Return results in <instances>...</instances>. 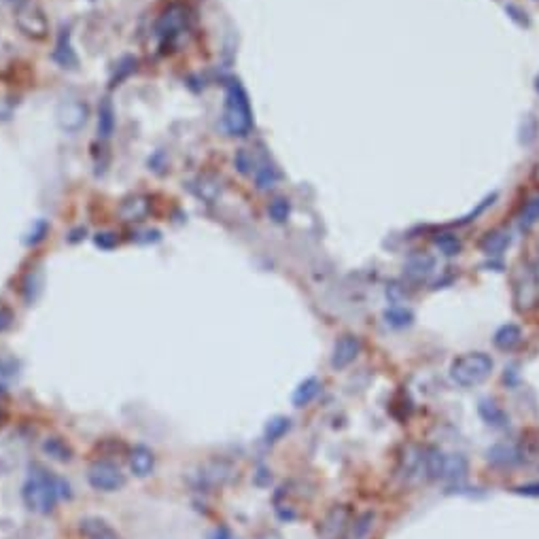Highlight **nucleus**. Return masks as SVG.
<instances>
[{
  "mask_svg": "<svg viewBox=\"0 0 539 539\" xmlns=\"http://www.w3.org/2000/svg\"><path fill=\"white\" fill-rule=\"evenodd\" d=\"M321 393V380L319 378H314V376H310V378H306L295 391H293V406L295 408H304V406H308L310 401H314V397H317Z\"/></svg>",
  "mask_w": 539,
  "mask_h": 539,
  "instance_id": "nucleus-15",
  "label": "nucleus"
},
{
  "mask_svg": "<svg viewBox=\"0 0 539 539\" xmlns=\"http://www.w3.org/2000/svg\"><path fill=\"white\" fill-rule=\"evenodd\" d=\"M399 476L412 480L425 476V451L419 446H406L399 457Z\"/></svg>",
  "mask_w": 539,
  "mask_h": 539,
  "instance_id": "nucleus-9",
  "label": "nucleus"
},
{
  "mask_svg": "<svg viewBox=\"0 0 539 539\" xmlns=\"http://www.w3.org/2000/svg\"><path fill=\"white\" fill-rule=\"evenodd\" d=\"M492 342H495V346L503 352H512L516 350L520 344H522V329L514 323H508V325H501L495 334V338H492Z\"/></svg>",
  "mask_w": 539,
  "mask_h": 539,
  "instance_id": "nucleus-14",
  "label": "nucleus"
},
{
  "mask_svg": "<svg viewBox=\"0 0 539 539\" xmlns=\"http://www.w3.org/2000/svg\"><path fill=\"white\" fill-rule=\"evenodd\" d=\"M11 312L7 310V308H0V331H5V329H9L11 327Z\"/></svg>",
  "mask_w": 539,
  "mask_h": 539,
  "instance_id": "nucleus-30",
  "label": "nucleus"
},
{
  "mask_svg": "<svg viewBox=\"0 0 539 539\" xmlns=\"http://www.w3.org/2000/svg\"><path fill=\"white\" fill-rule=\"evenodd\" d=\"M267 210H270V217H272L276 223H283L289 217V204H287V200H281V198L270 204Z\"/></svg>",
  "mask_w": 539,
  "mask_h": 539,
  "instance_id": "nucleus-28",
  "label": "nucleus"
},
{
  "mask_svg": "<svg viewBox=\"0 0 539 539\" xmlns=\"http://www.w3.org/2000/svg\"><path fill=\"white\" fill-rule=\"evenodd\" d=\"M79 531H81L83 539H121V535L107 520H102L98 516L83 518L79 522Z\"/></svg>",
  "mask_w": 539,
  "mask_h": 539,
  "instance_id": "nucleus-10",
  "label": "nucleus"
},
{
  "mask_svg": "<svg viewBox=\"0 0 539 539\" xmlns=\"http://www.w3.org/2000/svg\"><path fill=\"white\" fill-rule=\"evenodd\" d=\"M480 416L488 423V425H492V427H506V423H508V414L497 406V403H492V401H480Z\"/></svg>",
  "mask_w": 539,
  "mask_h": 539,
  "instance_id": "nucleus-18",
  "label": "nucleus"
},
{
  "mask_svg": "<svg viewBox=\"0 0 539 539\" xmlns=\"http://www.w3.org/2000/svg\"><path fill=\"white\" fill-rule=\"evenodd\" d=\"M42 451L47 453L52 459H56V461H62V463H66V461H70V459H72V451H70V446H68L66 442H62L60 437H49L47 442L42 444Z\"/></svg>",
  "mask_w": 539,
  "mask_h": 539,
  "instance_id": "nucleus-19",
  "label": "nucleus"
},
{
  "mask_svg": "<svg viewBox=\"0 0 539 539\" xmlns=\"http://www.w3.org/2000/svg\"><path fill=\"white\" fill-rule=\"evenodd\" d=\"M113 115H115L113 113V104L109 100H104L102 107H100V121H98V130H100L102 136H111L113 125H115V117Z\"/></svg>",
  "mask_w": 539,
  "mask_h": 539,
  "instance_id": "nucleus-26",
  "label": "nucleus"
},
{
  "mask_svg": "<svg viewBox=\"0 0 539 539\" xmlns=\"http://www.w3.org/2000/svg\"><path fill=\"white\" fill-rule=\"evenodd\" d=\"M529 455H533V451H529V448H524L520 444H495L486 451L488 463L497 465V467L524 465L529 461Z\"/></svg>",
  "mask_w": 539,
  "mask_h": 539,
  "instance_id": "nucleus-7",
  "label": "nucleus"
},
{
  "mask_svg": "<svg viewBox=\"0 0 539 539\" xmlns=\"http://www.w3.org/2000/svg\"><path fill=\"white\" fill-rule=\"evenodd\" d=\"M384 319L391 327H406L412 323V312L406 308H391V310H386Z\"/></svg>",
  "mask_w": 539,
  "mask_h": 539,
  "instance_id": "nucleus-23",
  "label": "nucleus"
},
{
  "mask_svg": "<svg viewBox=\"0 0 539 539\" xmlns=\"http://www.w3.org/2000/svg\"><path fill=\"white\" fill-rule=\"evenodd\" d=\"M350 522V510L346 506H334L319 522V539H346Z\"/></svg>",
  "mask_w": 539,
  "mask_h": 539,
  "instance_id": "nucleus-6",
  "label": "nucleus"
},
{
  "mask_svg": "<svg viewBox=\"0 0 539 539\" xmlns=\"http://www.w3.org/2000/svg\"><path fill=\"white\" fill-rule=\"evenodd\" d=\"M518 495H529V497H539V482L537 484H524L516 488Z\"/></svg>",
  "mask_w": 539,
  "mask_h": 539,
  "instance_id": "nucleus-29",
  "label": "nucleus"
},
{
  "mask_svg": "<svg viewBox=\"0 0 539 539\" xmlns=\"http://www.w3.org/2000/svg\"><path fill=\"white\" fill-rule=\"evenodd\" d=\"M147 214V204L143 200H130L121 208V217L125 221H141Z\"/></svg>",
  "mask_w": 539,
  "mask_h": 539,
  "instance_id": "nucleus-24",
  "label": "nucleus"
},
{
  "mask_svg": "<svg viewBox=\"0 0 539 539\" xmlns=\"http://www.w3.org/2000/svg\"><path fill=\"white\" fill-rule=\"evenodd\" d=\"M539 221V196H535L533 200H529L522 208V214H520V226L522 228H531L535 226V223Z\"/></svg>",
  "mask_w": 539,
  "mask_h": 539,
  "instance_id": "nucleus-27",
  "label": "nucleus"
},
{
  "mask_svg": "<svg viewBox=\"0 0 539 539\" xmlns=\"http://www.w3.org/2000/svg\"><path fill=\"white\" fill-rule=\"evenodd\" d=\"M38 474H32L30 480L24 484V501L32 512L38 514H49L54 512L56 503L60 497L68 495V484H64L62 480L54 478L52 474H47L45 469L36 467Z\"/></svg>",
  "mask_w": 539,
  "mask_h": 539,
  "instance_id": "nucleus-1",
  "label": "nucleus"
},
{
  "mask_svg": "<svg viewBox=\"0 0 539 539\" xmlns=\"http://www.w3.org/2000/svg\"><path fill=\"white\" fill-rule=\"evenodd\" d=\"M374 526V514L372 512H366L361 516H357L352 522H350V529H348V535L346 539H366L368 533L372 531Z\"/></svg>",
  "mask_w": 539,
  "mask_h": 539,
  "instance_id": "nucleus-20",
  "label": "nucleus"
},
{
  "mask_svg": "<svg viewBox=\"0 0 539 539\" xmlns=\"http://www.w3.org/2000/svg\"><path fill=\"white\" fill-rule=\"evenodd\" d=\"M364 344L357 336L344 334L336 340L334 350H331V368L334 370H346L350 364H354V359L361 354Z\"/></svg>",
  "mask_w": 539,
  "mask_h": 539,
  "instance_id": "nucleus-8",
  "label": "nucleus"
},
{
  "mask_svg": "<svg viewBox=\"0 0 539 539\" xmlns=\"http://www.w3.org/2000/svg\"><path fill=\"white\" fill-rule=\"evenodd\" d=\"M435 244H437V249H439L444 255H448V257L459 255V251H461V240H459L457 236H453V234H439V236L435 238Z\"/></svg>",
  "mask_w": 539,
  "mask_h": 539,
  "instance_id": "nucleus-25",
  "label": "nucleus"
},
{
  "mask_svg": "<svg viewBox=\"0 0 539 539\" xmlns=\"http://www.w3.org/2000/svg\"><path fill=\"white\" fill-rule=\"evenodd\" d=\"M435 267V259L431 255H412L408 265H406V274L414 281H421V279H427Z\"/></svg>",
  "mask_w": 539,
  "mask_h": 539,
  "instance_id": "nucleus-16",
  "label": "nucleus"
},
{
  "mask_svg": "<svg viewBox=\"0 0 539 539\" xmlns=\"http://www.w3.org/2000/svg\"><path fill=\"white\" fill-rule=\"evenodd\" d=\"M467 469L469 463L463 455H446L439 448H425V476L429 480H463Z\"/></svg>",
  "mask_w": 539,
  "mask_h": 539,
  "instance_id": "nucleus-3",
  "label": "nucleus"
},
{
  "mask_svg": "<svg viewBox=\"0 0 539 539\" xmlns=\"http://www.w3.org/2000/svg\"><path fill=\"white\" fill-rule=\"evenodd\" d=\"M64 111L68 113V117H60L62 125L66 130H77L85 123V107L81 104H66Z\"/></svg>",
  "mask_w": 539,
  "mask_h": 539,
  "instance_id": "nucleus-22",
  "label": "nucleus"
},
{
  "mask_svg": "<svg viewBox=\"0 0 539 539\" xmlns=\"http://www.w3.org/2000/svg\"><path fill=\"white\" fill-rule=\"evenodd\" d=\"M257 539H283V535L279 531H263Z\"/></svg>",
  "mask_w": 539,
  "mask_h": 539,
  "instance_id": "nucleus-33",
  "label": "nucleus"
},
{
  "mask_svg": "<svg viewBox=\"0 0 539 539\" xmlns=\"http://www.w3.org/2000/svg\"><path fill=\"white\" fill-rule=\"evenodd\" d=\"M100 238H96V244L102 247V249H111L115 244V238H111L113 234H98Z\"/></svg>",
  "mask_w": 539,
  "mask_h": 539,
  "instance_id": "nucleus-31",
  "label": "nucleus"
},
{
  "mask_svg": "<svg viewBox=\"0 0 539 539\" xmlns=\"http://www.w3.org/2000/svg\"><path fill=\"white\" fill-rule=\"evenodd\" d=\"M535 87H537V92H539V77H537V83H535Z\"/></svg>",
  "mask_w": 539,
  "mask_h": 539,
  "instance_id": "nucleus-34",
  "label": "nucleus"
},
{
  "mask_svg": "<svg viewBox=\"0 0 539 539\" xmlns=\"http://www.w3.org/2000/svg\"><path fill=\"white\" fill-rule=\"evenodd\" d=\"M234 476V469L230 463L226 461H210L208 465H204L200 478L208 484V486H223L228 484Z\"/></svg>",
  "mask_w": 539,
  "mask_h": 539,
  "instance_id": "nucleus-13",
  "label": "nucleus"
},
{
  "mask_svg": "<svg viewBox=\"0 0 539 539\" xmlns=\"http://www.w3.org/2000/svg\"><path fill=\"white\" fill-rule=\"evenodd\" d=\"M492 370H495V361L486 352H465L457 357L451 366V378L459 386L471 389L482 384L490 378Z\"/></svg>",
  "mask_w": 539,
  "mask_h": 539,
  "instance_id": "nucleus-2",
  "label": "nucleus"
},
{
  "mask_svg": "<svg viewBox=\"0 0 539 539\" xmlns=\"http://www.w3.org/2000/svg\"><path fill=\"white\" fill-rule=\"evenodd\" d=\"M510 234L508 232H503V230H497V232H490V234H486V238L482 240V251L486 253V255H499L501 251H506L508 249V244H510Z\"/></svg>",
  "mask_w": 539,
  "mask_h": 539,
  "instance_id": "nucleus-17",
  "label": "nucleus"
},
{
  "mask_svg": "<svg viewBox=\"0 0 539 539\" xmlns=\"http://www.w3.org/2000/svg\"><path fill=\"white\" fill-rule=\"evenodd\" d=\"M289 429H291V421L285 419V416H276L265 425V439L267 442H279Z\"/></svg>",
  "mask_w": 539,
  "mask_h": 539,
  "instance_id": "nucleus-21",
  "label": "nucleus"
},
{
  "mask_svg": "<svg viewBox=\"0 0 539 539\" xmlns=\"http://www.w3.org/2000/svg\"><path fill=\"white\" fill-rule=\"evenodd\" d=\"M251 107L244 89L238 83H232L228 89V104H226V127L234 136H244L251 130Z\"/></svg>",
  "mask_w": 539,
  "mask_h": 539,
  "instance_id": "nucleus-4",
  "label": "nucleus"
},
{
  "mask_svg": "<svg viewBox=\"0 0 539 539\" xmlns=\"http://www.w3.org/2000/svg\"><path fill=\"white\" fill-rule=\"evenodd\" d=\"M17 24L26 34L36 36V38H42L45 32H47V19H45V15L34 7L22 9L19 15H17Z\"/></svg>",
  "mask_w": 539,
  "mask_h": 539,
  "instance_id": "nucleus-12",
  "label": "nucleus"
},
{
  "mask_svg": "<svg viewBox=\"0 0 539 539\" xmlns=\"http://www.w3.org/2000/svg\"><path fill=\"white\" fill-rule=\"evenodd\" d=\"M212 539H234V537H232V533H230L226 526H219V529L214 531Z\"/></svg>",
  "mask_w": 539,
  "mask_h": 539,
  "instance_id": "nucleus-32",
  "label": "nucleus"
},
{
  "mask_svg": "<svg viewBox=\"0 0 539 539\" xmlns=\"http://www.w3.org/2000/svg\"><path fill=\"white\" fill-rule=\"evenodd\" d=\"M130 469L136 478H147L155 469V455L147 446H134L130 453Z\"/></svg>",
  "mask_w": 539,
  "mask_h": 539,
  "instance_id": "nucleus-11",
  "label": "nucleus"
},
{
  "mask_svg": "<svg viewBox=\"0 0 539 539\" xmlns=\"http://www.w3.org/2000/svg\"><path fill=\"white\" fill-rule=\"evenodd\" d=\"M87 482L96 490L115 492V490L125 486L127 478L121 471V467L115 465L113 461H94L87 469Z\"/></svg>",
  "mask_w": 539,
  "mask_h": 539,
  "instance_id": "nucleus-5",
  "label": "nucleus"
}]
</instances>
